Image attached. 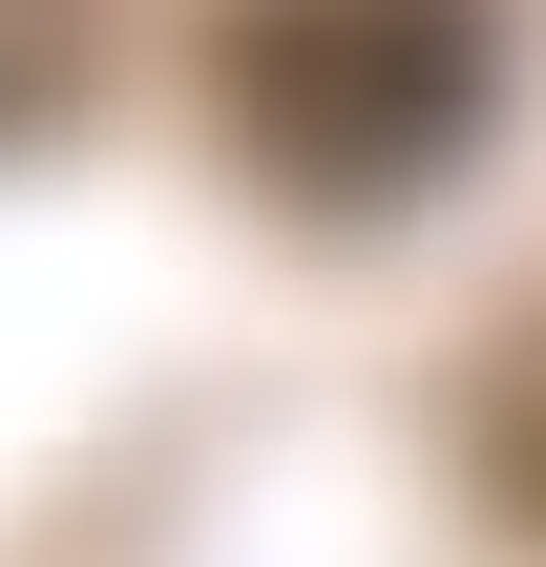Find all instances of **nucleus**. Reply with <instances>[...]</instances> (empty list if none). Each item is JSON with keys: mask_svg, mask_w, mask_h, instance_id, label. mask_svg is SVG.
I'll return each mask as SVG.
<instances>
[{"mask_svg": "<svg viewBox=\"0 0 546 567\" xmlns=\"http://www.w3.org/2000/svg\"><path fill=\"white\" fill-rule=\"evenodd\" d=\"M484 63H505L484 0H253L231 21V105L295 189H421L484 126Z\"/></svg>", "mask_w": 546, "mask_h": 567, "instance_id": "f257e3e1", "label": "nucleus"}]
</instances>
